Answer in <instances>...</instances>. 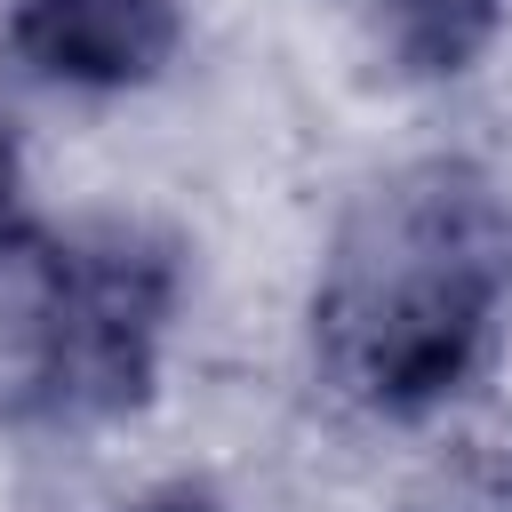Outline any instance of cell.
I'll use <instances>...</instances> for the list:
<instances>
[{
  "label": "cell",
  "instance_id": "obj_1",
  "mask_svg": "<svg viewBox=\"0 0 512 512\" xmlns=\"http://www.w3.org/2000/svg\"><path fill=\"white\" fill-rule=\"evenodd\" d=\"M504 320L512 192L464 152L376 176L336 216L304 304L320 384L376 424H424L464 400L488 376Z\"/></svg>",
  "mask_w": 512,
  "mask_h": 512
},
{
  "label": "cell",
  "instance_id": "obj_2",
  "mask_svg": "<svg viewBox=\"0 0 512 512\" xmlns=\"http://www.w3.org/2000/svg\"><path fill=\"white\" fill-rule=\"evenodd\" d=\"M184 304L168 232L104 216L32 248V288L8 344V408L40 432H96L152 408Z\"/></svg>",
  "mask_w": 512,
  "mask_h": 512
},
{
  "label": "cell",
  "instance_id": "obj_3",
  "mask_svg": "<svg viewBox=\"0 0 512 512\" xmlns=\"http://www.w3.org/2000/svg\"><path fill=\"white\" fill-rule=\"evenodd\" d=\"M0 40L40 88L128 96L176 64L184 0H8Z\"/></svg>",
  "mask_w": 512,
  "mask_h": 512
},
{
  "label": "cell",
  "instance_id": "obj_4",
  "mask_svg": "<svg viewBox=\"0 0 512 512\" xmlns=\"http://www.w3.org/2000/svg\"><path fill=\"white\" fill-rule=\"evenodd\" d=\"M360 8L376 48L408 80H464L504 32V0H360Z\"/></svg>",
  "mask_w": 512,
  "mask_h": 512
},
{
  "label": "cell",
  "instance_id": "obj_5",
  "mask_svg": "<svg viewBox=\"0 0 512 512\" xmlns=\"http://www.w3.org/2000/svg\"><path fill=\"white\" fill-rule=\"evenodd\" d=\"M48 240L40 208H32V176H24V144L0 128V264H32V248Z\"/></svg>",
  "mask_w": 512,
  "mask_h": 512
},
{
  "label": "cell",
  "instance_id": "obj_6",
  "mask_svg": "<svg viewBox=\"0 0 512 512\" xmlns=\"http://www.w3.org/2000/svg\"><path fill=\"white\" fill-rule=\"evenodd\" d=\"M112 512H224L208 488H192V480H160V488H144V496H128V504H112Z\"/></svg>",
  "mask_w": 512,
  "mask_h": 512
}]
</instances>
